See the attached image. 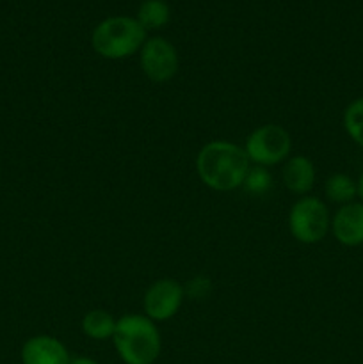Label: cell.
Segmentation results:
<instances>
[{"instance_id": "cell-1", "label": "cell", "mask_w": 363, "mask_h": 364, "mask_svg": "<svg viewBox=\"0 0 363 364\" xmlns=\"http://www.w3.org/2000/svg\"><path fill=\"white\" fill-rule=\"evenodd\" d=\"M251 162L244 148L230 141H212L199 149L196 171L203 183L217 192L242 187Z\"/></svg>"}, {"instance_id": "cell-2", "label": "cell", "mask_w": 363, "mask_h": 364, "mask_svg": "<svg viewBox=\"0 0 363 364\" xmlns=\"http://www.w3.org/2000/svg\"><path fill=\"white\" fill-rule=\"evenodd\" d=\"M112 341L125 364H153L162 348L159 329L146 315L121 316Z\"/></svg>"}, {"instance_id": "cell-3", "label": "cell", "mask_w": 363, "mask_h": 364, "mask_svg": "<svg viewBox=\"0 0 363 364\" xmlns=\"http://www.w3.org/2000/svg\"><path fill=\"white\" fill-rule=\"evenodd\" d=\"M146 41V31L135 18L110 16L100 21L91 36V45L103 59L120 60L134 55Z\"/></svg>"}, {"instance_id": "cell-4", "label": "cell", "mask_w": 363, "mask_h": 364, "mask_svg": "<svg viewBox=\"0 0 363 364\" xmlns=\"http://www.w3.org/2000/svg\"><path fill=\"white\" fill-rule=\"evenodd\" d=\"M288 230L301 244H317L331 230V219L327 206L319 198L298 199L288 213Z\"/></svg>"}, {"instance_id": "cell-5", "label": "cell", "mask_w": 363, "mask_h": 364, "mask_svg": "<svg viewBox=\"0 0 363 364\" xmlns=\"http://www.w3.org/2000/svg\"><path fill=\"white\" fill-rule=\"evenodd\" d=\"M253 166H276L288 159L292 149L290 134L280 124H263L253 130L242 146Z\"/></svg>"}, {"instance_id": "cell-6", "label": "cell", "mask_w": 363, "mask_h": 364, "mask_svg": "<svg viewBox=\"0 0 363 364\" xmlns=\"http://www.w3.org/2000/svg\"><path fill=\"white\" fill-rule=\"evenodd\" d=\"M139 63L142 73L153 84L169 82L178 71L177 48L164 38L146 39L142 48L139 50Z\"/></svg>"}, {"instance_id": "cell-7", "label": "cell", "mask_w": 363, "mask_h": 364, "mask_svg": "<svg viewBox=\"0 0 363 364\" xmlns=\"http://www.w3.org/2000/svg\"><path fill=\"white\" fill-rule=\"evenodd\" d=\"M184 297L185 290L177 279L164 277V279L155 281L153 284H149L144 299H142L146 316L153 322H166V320L173 318L180 311Z\"/></svg>"}, {"instance_id": "cell-8", "label": "cell", "mask_w": 363, "mask_h": 364, "mask_svg": "<svg viewBox=\"0 0 363 364\" xmlns=\"http://www.w3.org/2000/svg\"><path fill=\"white\" fill-rule=\"evenodd\" d=\"M71 358L63 341L48 334H39L25 341L21 347L23 364H70Z\"/></svg>"}, {"instance_id": "cell-9", "label": "cell", "mask_w": 363, "mask_h": 364, "mask_svg": "<svg viewBox=\"0 0 363 364\" xmlns=\"http://www.w3.org/2000/svg\"><path fill=\"white\" fill-rule=\"evenodd\" d=\"M331 231L342 245L363 244V203H347L331 219Z\"/></svg>"}, {"instance_id": "cell-10", "label": "cell", "mask_w": 363, "mask_h": 364, "mask_svg": "<svg viewBox=\"0 0 363 364\" xmlns=\"http://www.w3.org/2000/svg\"><path fill=\"white\" fill-rule=\"evenodd\" d=\"M283 183L292 194L305 196L315 183V167L305 155H294L283 166Z\"/></svg>"}, {"instance_id": "cell-11", "label": "cell", "mask_w": 363, "mask_h": 364, "mask_svg": "<svg viewBox=\"0 0 363 364\" xmlns=\"http://www.w3.org/2000/svg\"><path fill=\"white\" fill-rule=\"evenodd\" d=\"M116 322L117 320L110 313H107L105 309H91L82 318V331L91 340L103 341L114 336Z\"/></svg>"}, {"instance_id": "cell-12", "label": "cell", "mask_w": 363, "mask_h": 364, "mask_svg": "<svg viewBox=\"0 0 363 364\" xmlns=\"http://www.w3.org/2000/svg\"><path fill=\"white\" fill-rule=\"evenodd\" d=\"M169 16V6L164 0H144L139 6L137 18L135 20L141 23V27L144 31H159L164 25H167Z\"/></svg>"}, {"instance_id": "cell-13", "label": "cell", "mask_w": 363, "mask_h": 364, "mask_svg": "<svg viewBox=\"0 0 363 364\" xmlns=\"http://www.w3.org/2000/svg\"><path fill=\"white\" fill-rule=\"evenodd\" d=\"M324 191H326V196L333 203L347 205V203H352L354 196L358 194V183L347 174L338 173L327 178Z\"/></svg>"}, {"instance_id": "cell-14", "label": "cell", "mask_w": 363, "mask_h": 364, "mask_svg": "<svg viewBox=\"0 0 363 364\" xmlns=\"http://www.w3.org/2000/svg\"><path fill=\"white\" fill-rule=\"evenodd\" d=\"M344 127L349 137L356 144L363 146V98L354 100L351 105L345 109L344 114Z\"/></svg>"}, {"instance_id": "cell-15", "label": "cell", "mask_w": 363, "mask_h": 364, "mask_svg": "<svg viewBox=\"0 0 363 364\" xmlns=\"http://www.w3.org/2000/svg\"><path fill=\"white\" fill-rule=\"evenodd\" d=\"M242 187L246 188V192L253 196H263L273 188V176L267 171V167L262 166H251L249 167L248 174H246V180L242 183Z\"/></svg>"}, {"instance_id": "cell-16", "label": "cell", "mask_w": 363, "mask_h": 364, "mask_svg": "<svg viewBox=\"0 0 363 364\" xmlns=\"http://www.w3.org/2000/svg\"><path fill=\"white\" fill-rule=\"evenodd\" d=\"M70 364H98V363L91 358H75V359H71Z\"/></svg>"}, {"instance_id": "cell-17", "label": "cell", "mask_w": 363, "mask_h": 364, "mask_svg": "<svg viewBox=\"0 0 363 364\" xmlns=\"http://www.w3.org/2000/svg\"><path fill=\"white\" fill-rule=\"evenodd\" d=\"M358 196L363 199V174H362V178H359V181H358Z\"/></svg>"}]
</instances>
